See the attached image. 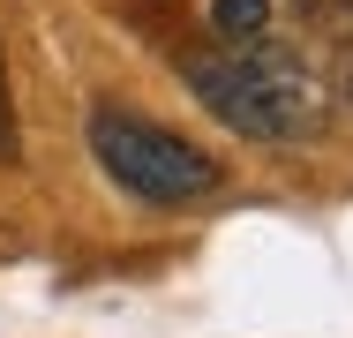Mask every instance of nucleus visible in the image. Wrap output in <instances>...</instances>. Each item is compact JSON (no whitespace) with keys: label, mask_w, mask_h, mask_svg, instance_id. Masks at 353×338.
<instances>
[{"label":"nucleus","mask_w":353,"mask_h":338,"mask_svg":"<svg viewBox=\"0 0 353 338\" xmlns=\"http://www.w3.org/2000/svg\"><path fill=\"white\" fill-rule=\"evenodd\" d=\"M181 75H188V90L233 135H256V143H301V135H316L331 121L323 75L293 46H279L271 30L263 38H218L203 53H181Z\"/></svg>","instance_id":"obj_1"},{"label":"nucleus","mask_w":353,"mask_h":338,"mask_svg":"<svg viewBox=\"0 0 353 338\" xmlns=\"http://www.w3.org/2000/svg\"><path fill=\"white\" fill-rule=\"evenodd\" d=\"M211 30L218 38H263L271 30V0H211Z\"/></svg>","instance_id":"obj_3"},{"label":"nucleus","mask_w":353,"mask_h":338,"mask_svg":"<svg viewBox=\"0 0 353 338\" xmlns=\"http://www.w3.org/2000/svg\"><path fill=\"white\" fill-rule=\"evenodd\" d=\"M15 158V98H8V61H0V166Z\"/></svg>","instance_id":"obj_4"},{"label":"nucleus","mask_w":353,"mask_h":338,"mask_svg":"<svg viewBox=\"0 0 353 338\" xmlns=\"http://www.w3.org/2000/svg\"><path fill=\"white\" fill-rule=\"evenodd\" d=\"M90 150L105 166V181H121L128 196L143 203H196L218 188V158H203L196 143H181L158 121H136V113H90Z\"/></svg>","instance_id":"obj_2"}]
</instances>
